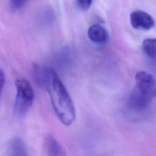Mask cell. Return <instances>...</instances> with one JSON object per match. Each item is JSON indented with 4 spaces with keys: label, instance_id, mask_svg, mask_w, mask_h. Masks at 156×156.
<instances>
[{
    "label": "cell",
    "instance_id": "8992f818",
    "mask_svg": "<svg viewBox=\"0 0 156 156\" xmlns=\"http://www.w3.org/2000/svg\"><path fill=\"white\" fill-rule=\"evenodd\" d=\"M87 35L89 39L96 44H104L107 41L108 38L106 29L98 24H93L88 28Z\"/></svg>",
    "mask_w": 156,
    "mask_h": 156
},
{
    "label": "cell",
    "instance_id": "52a82bcc",
    "mask_svg": "<svg viewBox=\"0 0 156 156\" xmlns=\"http://www.w3.org/2000/svg\"><path fill=\"white\" fill-rule=\"evenodd\" d=\"M44 142L48 156H65L61 144L52 134L48 133L46 136Z\"/></svg>",
    "mask_w": 156,
    "mask_h": 156
},
{
    "label": "cell",
    "instance_id": "9c48e42d",
    "mask_svg": "<svg viewBox=\"0 0 156 156\" xmlns=\"http://www.w3.org/2000/svg\"><path fill=\"white\" fill-rule=\"evenodd\" d=\"M48 71L49 68L34 63L32 66V76L38 85L44 87Z\"/></svg>",
    "mask_w": 156,
    "mask_h": 156
},
{
    "label": "cell",
    "instance_id": "4fadbf2b",
    "mask_svg": "<svg viewBox=\"0 0 156 156\" xmlns=\"http://www.w3.org/2000/svg\"><path fill=\"white\" fill-rule=\"evenodd\" d=\"M5 77L4 72L2 69L0 68V101H1V98L2 95V92L5 84Z\"/></svg>",
    "mask_w": 156,
    "mask_h": 156
},
{
    "label": "cell",
    "instance_id": "5b68a950",
    "mask_svg": "<svg viewBox=\"0 0 156 156\" xmlns=\"http://www.w3.org/2000/svg\"><path fill=\"white\" fill-rule=\"evenodd\" d=\"M135 87L141 91L153 97L155 93V80L154 77L146 71H139L135 75Z\"/></svg>",
    "mask_w": 156,
    "mask_h": 156
},
{
    "label": "cell",
    "instance_id": "7c38bea8",
    "mask_svg": "<svg viewBox=\"0 0 156 156\" xmlns=\"http://www.w3.org/2000/svg\"><path fill=\"white\" fill-rule=\"evenodd\" d=\"M93 0H77L79 7L83 10H87L91 5Z\"/></svg>",
    "mask_w": 156,
    "mask_h": 156
},
{
    "label": "cell",
    "instance_id": "ba28073f",
    "mask_svg": "<svg viewBox=\"0 0 156 156\" xmlns=\"http://www.w3.org/2000/svg\"><path fill=\"white\" fill-rule=\"evenodd\" d=\"M8 156H29L27 149L23 140L15 137L10 141L8 147Z\"/></svg>",
    "mask_w": 156,
    "mask_h": 156
},
{
    "label": "cell",
    "instance_id": "277c9868",
    "mask_svg": "<svg viewBox=\"0 0 156 156\" xmlns=\"http://www.w3.org/2000/svg\"><path fill=\"white\" fill-rule=\"evenodd\" d=\"M130 21L132 26L136 29L147 30L154 26V20L147 12L136 10L131 12Z\"/></svg>",
    "mask_w": 156,
    "mask_h": 156
},
{
    "label": "cell",
    "instance_id": "7a4b0ae2",
    "mask_svg": "<svg viewBox=\"0 0 156 156\" xmlns=\"http://www.w3.org/2000/svg\"><path fill=\"white\" fill-rule=\"evenodd\" d=\"M16 94L14 104L15 114L22 117L25 116L34 99V92L30 83L25 79L20 78L15 81Z\"/></svg>",
    "mask_w": 156,
    "mask_h": 156
},
{
    "label": "cell",
    "instance_id": "6da1fadb",
    "mask_svg": "<svg viewBox=\"0 0 156 156\" xmlns=\"http://www.w3.org/2000/svg\"><path fill=\"white\" fill-rule=\"evenodd\" d=\"M44 88L49 93L52 107L59 120L65 126L71 125L76 118L73 101L58 74L52 68H49Z\"/></svg>",
    "mask_w": 156,
    "mask_h": 156
},
{
    "label": "cell",
    "instance_id": "3957f363",
    "mask_svg": "<svg viewBox=\"0 0 156 156\" xmlns=\"http://www.w3.org/2000/svg\"><path fill=\"white\" fill-rule=\"evenodd\" d=\"M153 98L135 87L129 97V108L135 114H141L149 108Z\"/></svg>",
    "mask_w": 156,
    "mask_h": 156
},
{
    "label": "cell",
    "instance_id": "8fae6325",
    "mask_svg": "<svg viewBox=\"0 0 156 156\" xmlns=\"http://www.w3.org/2000/svg\"><path fill=\"white\" fill-rule=\"evenodd\" d=\"M27 0H9L10 9L13 11H17L24 6Z\"/></svg>",
    "mask_w": 156,
    "mask_h": 156
},
{
    "label": "cell",
    "instance_id": "30bf717a",
    "mask_svg": "<svg viewBox=\"0 0 156 156\" xmlns=\"http://www.w3.org/2000/svg\"><path fill=\"white\" fill-rule=\"evenodd\" d=\"M156 40L155 38H146L143 42V50L145 54L151 58L155 57Z\"/></svg>",
    "mask_w": 156,
    "mask_h": 156
}]
</instances>
